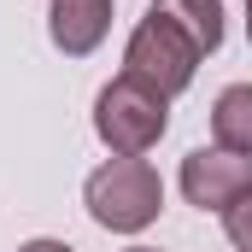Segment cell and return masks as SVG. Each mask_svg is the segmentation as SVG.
Here are the masks:
<instances>
[{"mask_svg": "<svg viewBox=\"0 0 252 252\" xmlns=\"http://www.w3.org/2000/svg\"><path fill=\"white\" fill-rule=\"evenodd\" d=\"M18 252H76V247H64V241H47V235H41V241H24Z\"/></svg>", "mask_w": 252, "mask_h": 252, "instance_id": "obj_9", "label": "cell"}, {"mask_svg": "<svg viewBox=\"0 0 252 252\" xmlns=\"http://www.w3.org/2000/svg\"><path fill=\"white\" fill-rule=\"evenodd\" d=\"M153 12H164L170 24H182L199 53L223 47V0H153Z\"/></svg>", "mask_w": 252, "mask_h": 252, "instance_id": "obj_7", "label": "cell"}, {"mask_svg": "<svg viewBox=\"0 0 252 252\" xmlns=\"http://www.w3.org/2000/svg\"><path fill=\"white\" fill-rule=\"evenodd\" d=\"M199 59H205V53L193 47L188 30L147 6V18L135 24V35H129V47H124V76L147 82V88H153V94H164V100H176V94L193 82Z\"/></svg>", "mask_w": 252, "mask_h": 252, "instance_id": "obj_3", "label": "cell"}, {"mask_svg": "<svg viewBox=\"0 0 252 252\" xmlns=\"http://www.w3.org/2000/svg\"><path fill=\"white\" fill-rule=\"evenodd\" d=\"M247 41H252V0H247Z\"/></svg>", "mask_w": 252, "mask_h": 252, "instance_id": "obj_10", "label": "cell"}, {"mask_svg": "<svg viewBox=\"0 0 252 252\" xmlns=\"http://www.w3.org/2000/svg\"><path fill=\"white\" fill-rule=\"evenodd\" d=\"M223 235H229V247H235V252H252V188L223 211Z\"/></svg>", "mask_w": 252, "mask_h": 252, "instance_id": "obj_8", "label": "cell"}, {"mask_svg": "<svg viewBox=\"0 0 252 252\" xmlns=\"http://www.w3.org/2000/svg\"><path fill=\"white\" fill-rule=\"evenodd\" d=\"M170 129V100L153 94L147 82L135 76H112L100 94H94V135L118 153V158H141L164 141Z\"/></svg>", "mask_w": 252, "mask_h": 252, "instance_id": "obj_2", "label": "cell"}, {"mask_svg": "<svg viewBox=\"0 0 252 252\" xmlns=\"http://www.w3.org/2000/svg\"><path fill=\"white\" fill-rule=\"evenodd\" d=\"M211 141L223 153L252 158V82H235V88L217 94V106H211Z\"/></svg>", "mask_w": 252, "mask_h": 252, "instance_id": "obj_6", "label": "cell"}, {"mask_svg": "<svg viewBox=\"0 0 252 252\" xmlns=\"http://www.w3.org/2000/svg\"><path fill=\"white\" fill-rule=\"evenodd\" d=\"M106 30H112V0H53V12H47V35L70 59L94 53L106 41Z\"/></svg>", "mask_w": 252, "mask_h": 252, "instance_id": "obj_5", "label": "cell"}, {"mask_svg": "<svg viewBox=\"0 0 252 252\" xmlns=\"http://www.w3.org/2000/svg\"><path fill=\"white\" fill-rule=\"evenodd\" d=\"M82 199H88V217L112 235H141L158 211H164V182L147 158H106L88 182H82Z\"/></svg>", "mask_w": 252, "mask_h": 252, "instance_id": "obj_1", "label": "cell"}, {"mask_svg": "<svg viewBox=\"0 0 252 252\" xmlns=\"http://www.w3.org/2000/svg\"><path fill=\"white\" fill-rule=\"evenodd\" d=\"M129 252H158V247H129Z\"/></svg>", "mask_w": 252, "mask_h": 252, "instance_id": "obj_11", "label": "cell"}, {"mask_svg": "<svg viewBox=\"0 0 252 252\" xmlns=\"http://www.w3.org/2000/svg\"><path fill=\"white\" fill-rule=\"evenodd\" d=\"M252 188V158L223 153V147H193L182 158V199L199 211H229Z\"/></svg>", "mask_w": 252, "mask_h": 252, "instance_id": "obj_4", "label": "cell"}]
</instances>
